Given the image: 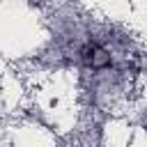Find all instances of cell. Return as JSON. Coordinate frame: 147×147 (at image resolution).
<instances>
[{
  "mask_svg": "<svg viewBox=\"0 0 147 147\" xmlns=\"http://www.w3.org/2000/svg\"><path fill=\"white\" fill-rule=\"evenodd\" d=\"M80 55H83V60H85L90 67H94V69H101V67H108V64H110V55H108L101 46H96V44H87V46L80 51Z\"/></svg>",
  "mask_w": 147,
  "mask_h": 147,
  "instance_id": "6da1fadb",
  "label": "cell"
}]
</instances>
